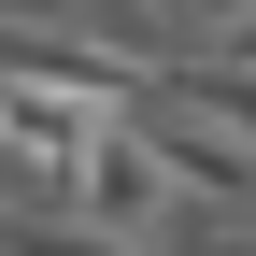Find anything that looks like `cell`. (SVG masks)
<instances>
[{
  "instance_id": "cell-1",
  "label": "cell",
  "mask_w": 256,
  "mask_h": 256,
  "mask_svg": "<svg viewBox=\"0 0 256 256\" xmlns=\"http://www.w3.org/2000/svg\"><path fill=\"white\" fill-rule=\"evenodd\" d=\"M100 128H128L114 86H86V72H0V156H14L28 185H72V156L100 142Z\"/></svg>"
},
{
  "instance_id": "cell-2",
  "label": "cell",
  "mask_w": 256,
  "mask_h": 256,
  "mask_svg": "<svg viewBox=\"0 0 256 256\" xmlns=\"http://www.w3.org/2000/svg\"><path fill=\"white\" fill-rule=\"evenodd\" d=\"M57 200H72V228H114V242H142L156 214H171V185H156V156L128 142V128H100V142L72 156V185H57Z\"/></svg>"
},
{
  "instance_id": "cell-3",
  "label": "cell",
  "mask_w": 256,
  "mask_h": 256,
  "mask_svg": "<svg viewBox=\"0 0 256 256\" xmlns=\"http://www.w3.org/2000/svg\"><path fill=\"white\" fill-rule=\"evenodd\" d=\"M0 256H156V242H114V228H72V214H0Z\"/></svg>"
}]
</instances>
